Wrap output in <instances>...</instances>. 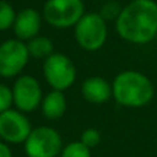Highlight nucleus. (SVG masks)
I'll return each mask as SVG.
<instances>
[{"mask_svg":"<svg viewBox=\"0 0 157 157\" xmlns=\"http://www.w3.org/2000/svg\"><path fill=\"white\" fill-rule=\"evenodd\" d=\"M116 31L125 42L150 43L157 36V3L154 0H132L116 21Z\"/></svg>","mask_w":157,"mask_h":157,"instance_id":"nucleus-1","label":"nucleus"},{"mask_svg":"<svg viewBox=\"0 0 157 157\" xmlns=\"http://www.w3.org/2000/svg\"><path fill=\"white\" fill-rule=\"evenodd\" d=\"M113 98L118 104L129 109L145 107L154 98V85L149 77L139 71L127 70L114 78Z\"/></svg>","mask_w":157,"mask_h":157,"instance_id":"nucleus-2","label":"nucleus"},{"mask_svg":"<svg viewBox=\"0 0 157 157\" xmlns=\"http://www.w3.org/2000/svg\"><path fill=\"white\" fill-rule=\"evenodd\" d=\"M42 15L50 27L65 29L79 22L85 15V6L82 0H48Z\"/></svg>","mask_w":157,"mask_h":157,"instance_id":"nucleus-3","label":"nucleus"},{"mask_svg":"<svg viewBox=\"0 0 157 157\" xmlns=\"http://www.w3.org/2000/svg\"><path fill=\"white\" fill-rule=\"evenodd\" d=\"M107 22L99 13H88L74 27V36L78 46L86 52H96L107 40Z\"/></svg>","mask_w":157,"mask_h":157,"instance_id":"nucleus-4","label":"nucleus"},{"mask_svg":"<svg viewBox=\"0 0 157 157\" xmlns=\"http://www.w3.org/2000/svg\"><path fill=\"white\" fill-rule=\"evenodd\" d=\"M43 77L52 90L64 92L77 79V67L68 56L54 53L43 63Z\"/></svg>","mask_w":157,"mask_h":157,"instance_id":"nucleus-5","label":"nucleus"},{"mask_svg":"<svg viewBox=\"0 0 157 157\" xmlns=\"http://www.w3.org/2000/svg\"><path fill=\"white\" fill-rule=\"evenodd\" d=\"M63 138L52 127H36L24 143L28 157H57L63 150Z\"/></svg>","mask_w":157,"mask_h":157,"instance_id":"nucleus-6","label":"nucleus"},{"mask_svg":"<svg viewBox=\"0 0 157 157\" xmlns=\"http://www.w3.org/2000/svg\"><path fill=\"white\" fill-rule=\"evenodd\" d=\"M31 56L25 42L20 39H7L0 43V77L18 78L27 67Z\"/></svg>","mask_w":157,"mask_h":157,"instance_id":"nucleus-7","label":"nucleus"},{"mask_svg":"<svg viewBox=\"0 0 157 157\" xmlns=\"http://www.w3.org/2000/svg\"><path fill=\"white\" fill-rule=\"evenodd\" d=\"M13 99L18 111L24 114L32 113L40 107L43 100V90L36 78L32 75H20L13 85Z\"/></svg>","mask_w":157,"mask_h":157,"instance_id":"nucleus-8","label":"nucleus"},{"mask_svg":"<svg viewBox=\"0 0 157 157\" xmlns=\"http://www.w3.org/2000/svg\"><path fill=\"white\" fill-rule=\"evenodd\" d=\"M32 129L28 117L17 109H10L0 114V140L7 145L25 143Z\"/></svg>","mask_w":157,"mask_h":157,"instance_id":"nucleus-9","label":"nucleus"},{"mask_svg":"<svg viewBox=\"0 0 157 157\" xmlns=\"http://www.w3.org/2000/svg\"><path fill=\"white\" fill-rule=\"evenodd\" d=\"M43 15L35 9H22L17 13L15 21L13 25V31L15 38L22 42H29L31 39L36 38L40 32Z\"/></svg>","mask_w":157,"mask_h":157,"instance_id":"nucleus-10","label":"nucleus"},{"mask_svg":"<svg viewBox=\"0 0 157 157\" xmlns=\"http://www.w3.org/2000/svg\"><path fill=\"white\" fill-rule=\"evenodd\" d=\"M82 98L92 104H104L113 98V86L103 77H90L81 86Z\"/></svg>","mask_w":157,"mask_h":157,"instance_id":"nucleus-11","label":"nucleus"},{"mask_svg":"<svg viewBox=\"0 0 157 157\" xmlns=\"http://www.w3.org/2000/svg\"><path fill=\"white\" fill-rule=\"evenodd\" d=\"M40 110L48 120H60L67 111V98L64 92L50 90L48 95H44Z\"/></svg>","mask_w":157,"mask_h":157,"instance_id":"nucleus-12","label":"nucleus"},{"mask_svg":"<svg viewBox=\"0 0 157 157\" xmlns=\"http://www.w3.org/2000/svg\"><path fill=\"white\" fill-rule=\"evenodd\" d=\"M28 46V52H29V56L33 57L36 60H46L54 54V43L50 38L48 36H42L38 35L36 38L31 39L29 42H27Z\"/></svg>","mask_w":157,"mask_h":157,"instance_id":"nucleus-13","label":"nucleus"},{"mask_svg":"<svg viewBox=\"0 0 157 157\" xmlns=\"http://www.w3.org/2000/svg\"><path fill=\"white\" fill-rule=\"evenodd\" d=\"M15 15H17V13L13 9L11 4L6 0H0V32L13 28Z\"/></svg>","mask_w":157,"mask_h":157,"instance_id":"nucleus-14","label":"nucleus"},{"mask_svg":"<svg viewBox=\"0 0 157 157\" xmlns=\"http://www.w3.org/2000/svg\"><path fill=\"white\" fill-rule=\"evenodd\" d=\"M60 157H90V149L86 147L81 140H75L63 147Z\"/></svg>","mask_w":157,"mask_h":157,"instance_id":"nucleus-15","label":"nucleus"},{"mask_svg":"<svg viewBox=\"0 0 157 157\" xmlns=\"http://www.w3.org/2000/svg\"><path fill=\"white\" fill-rule=\"evenodd\" d=\"M121 11H122L121 6H120L117 2H113V0H111V2H107V3H104L103 6H101L99 14H100V17L103 18L106 22H109V21L118 20Z\"/></svg>","mask_w":157,"mask_h":157,"instance_id":"nucleus-16","label":"nucleus"},{"mask_svg":"<svg viewBox=\"0 0 157 157\" xmlns=\"http://www.w3.org/2000/svg\"><path fill=\"white\" fill-rule=\"evenodd\" d=\"M79 140L89 149L96 147L101 140L100 131L96 129V128H86V129L81 133V139Z\"/></svg>","mask_w":157,"mask_h":157,"instance_id":"nucleus-17","label":"nucleus"},{"mask_svg":"<svg viewBox=\"0 0 157 157\" xmlns=\"http://www.w3.org/2000/svg\"><path fill=\"white\" fill-rule=\"evenodd\" d=\"M13 104H14L13 89L6 83H0V114L10 110Z\"/></svg>","mask_w":157,"mask_h":157,"instance_id":"nucleus-18","label":"nucleus"},{"mask_svg":"<svg viewBox=\"0 0 157 157\" xmlns=\"http://www.w3.org/2000/svg\"><path fill=\"white\" fill-rule=\"evenodd\" d=\"M0 157H13V151L7 143L0 140Z\"/></svg>","mask_w":157,"mask_h":157,"instance_id":"nucleus-19","label":"nucleus"}]
</instances>
